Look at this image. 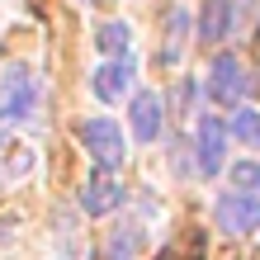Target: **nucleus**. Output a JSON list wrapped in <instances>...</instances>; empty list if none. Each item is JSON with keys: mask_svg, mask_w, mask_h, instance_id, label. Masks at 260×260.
<instances>
[{"mask_svg": "<svg viewBox=\"0 0 260 260\" xmlns=\"http://www.w3.org/2000/svg\"><path fill=\"white\" fill-rule=\"evenodd\" d=\"M38 109V81L24 62L0 67V123H24Z\"/></svg>", "mask_w": 260, "mask_h": 260, "instance_id": "nucleus-1", "label": "nucleus"}, {"mask_svg": "<svg viewBox=\"0 0 260 260\" xmlns=\"http://www.w3.org/2000/svg\"><path fill=\"white\" fill-rule=\"evenodd\" d=\"M76 137L90 147V156H95L100 171H114V166L123 161V128H118L114 118H85V123L76 128Z\"/></svg>", "mask_w": 260, "mask_h": 260, "instance_id": "nucleus-2", "label": "nucleus"}, {"mask_svg": "<svg viewBox=\"0 0 260 260\" xmlns=\"http://www.w3.org/2000/svg\"><path fill=\"white\" fill-rule=\"evenodd\" d=\"M246 90H251V81H246V67L237 62L232 52H222L218 62H213V71H208V95L218 100V104H237L246 100Z\"/></svg>", "mask_w": 260, "mask_h": 260, "instance_id": "nucleus-3", "label": "nucleus"}, {"mask_svg": "<svg viewBox=\"0 0 260 260\" xmlns=\"http://www.w3.org/2000/svg\"><path fill=\"white\" fill-rule=\"evenodd\" d=\"M194 151H199V175H218L227 161V123L222 118H199L194 128Z\"/></svg>", "mask_w": 260, "mask_h": 260, "instance_id": "nucleus-4", "label": "nucleus"}, {"mask_svg": "<svg viewBox=\"0 0 260 260\" xmlns=\"http://www.w3.org/2000/svg\"><path fill=\"white\" fill-rule=\"evenodd\" d=\"M118 204H123V180H118L114 171H90L85 175V189H81V208L90 213V218H104V213H114Z\"/></svg>", "mask_w": 260, "mask_h": 260, "instance_id": "nucleus-5", "label": "nucleus"}, {"mask_svg": "<svg viewBox=\"0 0 260 260\" xmlns=\"http://www.w3.org/2000/svg\"><path fill=\"white\" fill-rule=\"evenodd\" d=\"M213 213H218V227L232 232V237L255 232V227H260V199L255 194H222Z\"/></svg>", "mask_w": 260, "mask_h": 260, "instance_id": "nucleus-6", "label": "nucleus"}, {"mask_svg": "<svg viewBox=\"0 0 260 260\" xmlns=\"http://www.w3.org/2000/svg\"><path fill=\"white\" fill-rule=\"evenodd\" d=\"M128 118H133V137H137V142H156V137H161V118H166L161 95H156V90H137Z\"/></svg>", "mask_w": 260, "mask_h": 260, "instance_id": "nucleus-7", "label": "nucleus"}, {"mask_svg": "<svg viewBox=\"0 0 260 260\" xmlns=\"http://www.w3.org/2000/svg\"><path fill=\"white\" fill-rule=\"evenodd\" d=\"M90 90H95V100L118 104L133 90V57H123V62H104L95 76H90Z\"/></svg>", "mask_w": 260, "mask_h": 260, "instance_id": "nucleus-8", "label": "nucleus"}, {"mask_svg": "<svg viewBox=\"0 0 260 260\" xmlns=\"http://www.w3.org/2000/svg\"><path fill=\"white\" fill-rule=\"evenodd\" d=\"M34 147L28 142H19V137H0V185H10V180H24L28 171H34Z\"/></svg>", "mask_w": 260, "mask_h": 260, "instance_id": "nucleus-9", "label": "nucleus"}, {"mask_svg": "<svg viewBox=\"0 0 260 260\" xmlns=\"http://www.w3.org/2000/svg\"><path fill=\"white\" fill-rule=\"evenodd\" d=\"M232 28V0H204L199 14V43H222Z\"/></svg>", "mask_w": 260, "mask_h": 260, "instance_id": "nucleus-10", "label": "nucleus"}, {"mask_svg": "<svg viewBox=\"0 0 260 260\" xmlns=\"http://www.w3.org/2000/svg\"><path fill=\"white\" fill-rule=\"evenodd\" d=\"M95 48H100V52H109V62H123L128 48H133V28H128L123 19L100 24V28H95Z\"/></svg>", "mask_w": 260, "mask_h": 260, "instance_id": "nucleus-11", "label": "nucleus"}, {"mask_svg": "<svg viewBox=\"0 0 260 260\" xmlns=\"http://www.w3.org/2000/svg\"><path fill=\"white\" fill-rule=\"evenodd\" d=\"M185 28H189V14L175 5V10H171V34H166V48L156 52V62H161V67H175L180 57H185Z\"/></svg>", "mask_w": 260, "mask_h": 260, "instance_id": "nucleus-12", "label": "nucleus"}, {"mask_svg": "<svg viewBox=\"0 0 260 260\" xmlns=\"http://www.w3.org/2000/svg\"><path fill=\"white\" fill-rule=\"evenodd\" d=\"M227 137H237L246 147H260V109H237L227 118Z\"/></svg>", "mask_w": 260, "mask_h": 260, "instance_id": "nucleus-13", "label": "nucleus"}, {"mask_svg": "<svg viewBox=\"0 0 260 260\" xmlns=\"http://www.w3.org/2000/svg\"><path fill=\"white\" fill-rule=\"evenodd\" d=\"M255 189H260V166L241 161L237 171H232V194H255Z\"/></svg>", "mask_w": 260, "mask_h": 260, "instance_id": "nucleus-14", "label": "nucleus"}, {"mask_svg": "<svg viewBox=\"0 0 260 260\" xmlns=\"http://www.w3.org/2000/svg\"><path fill=\"white\" fill-rule=\"evenodd\" d=\"M133 241H137L133 227H118V232L109 237V260H133Z\"/></svg>", "mask_w": 260, "mask_h": 260, "instance_id": "nucleus-15", "label": "nucleus"}, {"mask_svg": "<svg viewBox=\"0 0 260 260\" xmlns=\"http://www.w3.org/2000/svg\"><path fill=\"white\" fill-rule=\"evenodd\" d=\"M161 260H204V255H175V251H166Z\"/></svg>", "mask_w": 260, "mask_h": 260, "instance_id": "nucleus-16", "label": "nucleus"}, {"mask_svg": "<svg viewBox=\"0 0 260 260\" xmlns=\"http://www.w3.org/2000/svg\"><path fill=\"white\" fill-rule=\"evenodd\" d=\"M255 194H260V189H255Z\"/></svg>", "mask_w": 260, "mask_h": 260, "instance_id": "nucleus-17", "label": "nucleus"}]
</instances>
